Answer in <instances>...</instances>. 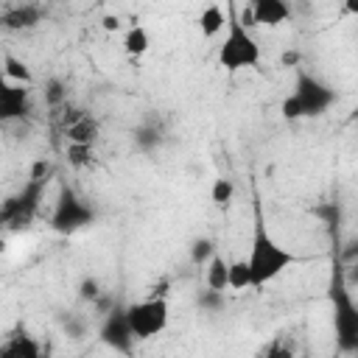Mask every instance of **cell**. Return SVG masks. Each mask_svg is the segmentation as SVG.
<instances>
[{
	"instance_id": "7402d4cb",
	"label": "cell",
	"mask_w": 358,
	"mask_h": 358,
	"mask_svg": "<svg viewBox=\"0 0 358 358\" xmlns=\"http://www.w3.org/2000/svg\"><path fill=\"white\" fill-rule=\"evenodd\" d=\"M246 288H255L252 285V268H249L246 257L229 260V291H246Z\"/></svg>"
},
{
	"instance_id": "277c9868",
	"label": "cell",
	"mask_w": 358,
	"mask_h": 358,
	"mask_svg": "<svg viewBox=\"0 0 358 358\" xmlns=\"http://www.w3.org/2000/svg\"><path fill=\"white\" fill-rule=\"evenodd\" d=\"M218 64L227 73H241L260 64V45L255 34L241 22L235 3L227 6V34L218 45Z\"/></svg>"
},
{
	"instance_id": "44dd1931",
	"label": "cell",
	"mask_w": 358,
	"mask_h": 358,
	"mask_svg": "<svg viewBox=\"0 0 358 358\" xmlns=\"http://www.w3.org/2000/svg\"><path fill=\"white\" fill-rule=\"evenodd\" d=\"M210 201L218 207V210H229L232 201H235V182L227 179V176H218L210 187Z\"/></svg>"
},
{
	"instance_id": "6da1fadb",
	"label": "cell",
	"mask_w": 358,
	"mask_h": 358,
	"mask_svg": "<svg viewBox=\"0 0 358 358\" xmlns=\"http://www.w3.org/2000/svg\"><path fill=\"white\" fill-rule=\"evenodd\" d=\"M299 257L285 249L266 227L263 221V213L260 207L255 210V235H252V243H249V255H246V263L252 268V285L255 291L266 288L268 282H274L282 271H288Z\"/></svg>"
},
{
	"instance_id": "8992f818",
	"label": "cell",
	"mask_w": 358,
	"mask_h": 358,
	"mask_svg": "<svg viewBox=\"0 0 358 358\" xmlns=\"http://www.w3.org/2000/svg\"><path fill=\"white\" fill-rule=\"evenodd\" d=\"M126 319L137 341H151L162 336L171 324V305L168 296H145L126 305Z\"/></svg>"
},
{
	"instance_id": "30bf717a",
	"label": "cell",
	"mask_w": 358,
	"mask_h": 358,
	"mask_svg": "<svg viewBox=\"0 0 358 358\" xmlns=\"http://www.w3.org/2000/svg\"><path fill=\"white\" fill-rule=\"evenodd\" d=\"M48 11L39 3H6L0 6V28L8 34H25L45 22Z\"/></svg>"
},
{
	"instance_id": "f1b7e54d",
	"label": "cell",
	"mask_w": 358,
	"mask_h": 358,
	"mask_svg": "<svg viewBox=\"0 0 358 358\" xmlns=\"http://www.w3.org/2000/svg\"><path fill=\"white\" fill-rule=\"evenodd\" d=\"M344 277H347V285H350V288H358V260L344 268Z\"/></svg>"
},
{
	"instance_id": "ffe728a7",
	"label": "cell",
	"mask_w": 358,
	"mask_h": 358,
	"mask_svg": "<svg viewBox=\"0 0 358 358\" xmlns=\"http://www.w3.org/2000/svg\"><path fill=\"white\" fill-rule=\"evenodd\" d=\"M67 103H70L67 84H64L62 78H48V81H45V106L50 109V115L62 112Z\"/></svg>"
},
{
	"instance_id": "83f0119b",
	"label": "cell",
	"mask_w": 358,
	"mask_h": 358,
	"mask_svg": "<svg viewBox=\"0 0 358 358\" xmlns=\"http://www.w3.org/2000/svg\"><path fill=\"white\" fill-rule=\"evenodd\" d=\"M101 28H103L106 34H117L123 25H120V17H117V14H103V20H101Z\"/></svg>"
},
{
	"instance_id": "1f68e13d",
	"label": "cell",
	"mask_w": 358,
	"mask_h": 358,
	"mask_svg": "<svg viewBox=\"0 0 358 358\" xmlns=\"http://www.w3.org/2000/svg\"><path fill=\"white\" fill-rule=\"evenodd\" d=\"M352 117H358V98H355V109H352Z\"/></svg>"
},
{
	"instance_id": "5b68a950",
	"label": "cell",
	"mask_w": 358,
	"mask_h": 358,
	"mask_svg": "<svg viewBox=\"0 0 358 358\" xmlns=\"http://www.w3.org/2000/svg\"><path fill=\"white\" fill-rule=\"evenodd\" d=\"M338 101L336 90L319 81L316 76L296 70V84L294 90L282 98L280 112L285 120H302V117H322L333 103Z\"/></svg>"
},
{
	"instance_id": "4fadbf2b",
	"label": "cell",
	"mask_w": 358,
	"mask_h": 358,
	"mask_svg": "<svg viewBox=\"0 0 358 358\" xmlns=\"http://www.w3.org/2000/svg\"><path fill=\"white\" fill-rule=\"evenodd\" d=\"M246 8L252 14V28H257V25L277 28V25L288 22V17H291L288 3H282V0H252V3H246Z\"/></svg>"
},
{
	"instance_id": "3957f363",
	"label": "cell",
	"mask_w": 358,
	"mask_h": 358,
	"mask_svg": "<svg viewBox=\"0 0 358 358\" xmlns=\"http://www.w3.org/2000/svg\"><path fill=\"white\" fill-rule=\"evenodd\" d=\"M50 162L39 159L34 165V171L28 173V179L22 182V187L17 193H11L3 207H0V224L6 232H25L36 215H39V207H42V196L48 190V182H50Z\"/></svg>"
},
{
	"instance_id": "7a4b0ae2",
	"label": "cell",
	"mask_w": 358,
	"mask_h": 358,
	"mask_svg": "<svg viewBox=\"0 0 358 358\" xmlns=\"http://www.w3.org/2000/svg\"><path fill=\"white\" fill-rule=\"evenodd\" d=\"M330 313H333V341L336 352L358 355V302L352 299V288L347 285L344 266L333 257L330 285H327Z\"/></svg>"
},
{
	"instance_id": "cb8c5ba5",
	"label": "cell",
	"mask_w": 358,
	"mask_h": 358,
	"mask_svg": "<svg viewBox=\"0 0 358 358\" xmlns=\"http://www.w3.org/2000/svg\"><path fill=\"white\" fill-rule=\"evenodd\" d=\"M64 157L76 171H87L95 165V148H90V145H67Z\"/></svg>"
},
{
	"instance_id": "8fae6325",
	"label": "cell",
	"mask_w": 358,
	"mask_h": 358,
	"mask_svg": "<svg viewBox=\"0 0 358 358\" xmlns=\"http://www.w3.org/2000/svg\"><path fill=\"white\" fill-rule=\"evenodd\" d=\"M101 341L115 350V352H123L129 355L134 350V333L129 327V319H126V308H112L106 316H103V324H101Z\"/></svg>"
},
{
	"instance_id": "603a6c76",
	"label": "cell",
	"mask_w": 358,
	"mask_h": 358,
	"mask_svg": "<svg viewBox=\"0 0 358 358\" xmlns=\"http://www.w3.org/2000/svg\"><path fill=\"white\" fill-rule=\"evenodd\" d=\"M215 255H218V246L213 238H196L190 243V263L193 266H207Z\"/></svg>"
},
{
	"instance_id": "4dcf8cb0",
	"label": "cell",
	"mask_w": 358,
	"mask_h": 358,
	"mask_svg": "<svg viewBox=\"0 0 358 358\" xmlns=\"http://www.w3.org/2000/svg\"><path fill=\"white\" fill-rule=\"evenodd\" d=\"M282 64H296V53H285L282 56Z\"/></svg>"
},
{
	"instance_id": "7c38bea8",
	"label": "cell",
	"mask_w": 358,
	"mask_h": 358,
	"mask_svg": "<svg viewBox=\"0 0 358 358\" xmlns=\"http://www.w3.org/2000/svg\"><path fill=\"white\" fill-rule=\"evenodd\" d=\"M0 358H48V355L25 327H17L0 341Z\"/></svg>"
},
{
	"instance_id": "4316f807",
	"label": "cell",
	"mask_w": 358,
	"mask_h": 358,
	"mask_svg": "<svg viewBox=\"0 0 358 358\" xmlns=\"http://www.w3.org/2000/svg\"><path fill=\"white\" fill-rule=\"evenodd\" d=\"M199 305H204V308H221V305H224V294L204 291V294L199 296Z\"/></svg>"
},
{
	"instance_id": "5bb4252c",
	"label": "cell",
	"mask_w": 358,
	"mask_h": 358,
	"mask_svg": "<svg viewBox=\"0 0 358 358\" xmlns=\"http://www.w3.org/2000/svg\"><path fill=\"white\" fill-rule=\"evenodd\" d=\"M165 137H168V129H165V123L159 120V117H148V120H143L134 131H131V140H134V145L140 148V151H157L162 143H165Z\"/></svg>"
},
{
	"instance_id": "484cf974",
	"label": "cell",
	"mask_w": 358,
	"mask_h": 358,
	"mask_svg": "<svg viewBox=\"0 0 358 358\" xmlns=\"http://www.w3.org/2000/svg\"><path fill=\"white\" fill-rule=\"evenodd\" d=\"M101 296H103V291H101L98 280H95V277H84V280H81V285H78V299H81V302H90V305H95Z\"/></svg>"
},
{
	"instance_id": "ba28073f",
	"label": "cell",
	"mask_w": 358,
	"mask_h": 358,
	"mask_svg": "<svg viewBox=\"0 0 358 358\" xmlns=\"http://www.w3.org/2000/svg\"><path fill=\"white\" fill-rule=\"evenodd\" d=\"M53 117L59 120V131L64 134L67 145H90V148H95V143L101 140V120L92 112L76 106L73 101L62 112H56Z\"/></svg>"
},
{
	"instance_id": "2e32d148",
	"label": "cell",
	"mask_w": 358,
	"mask_h": 358,
	"mask_svg": "<svg viewBox=\"0 0 358 358\" xmlns=\"http://www.w3.org/2000/svg\"><path fill=\"white\" fill-rule=\"evenodd\" d=\"M196 25H199V34L204 39H215L224 28H227V11L218 6V3H210L201 8V14L196 17Z\"/></svg>"
},
{
	"instance_id": "f546056e",
	"label": "cell",
	"mask_w": 358,
	"mask_h": 358,
	"mask_svg": "<svg viewBox=\"0 0 358 358\" xmlns=\"http://www.w3.org/2000/svg\"><path fill=\"white\" fill-rule=\"evenodd\" d=\"M344 14L358 17V0H347V3H344Z\"/></svg>"
},
{
	"instance_id": "52a82bcc",
	"label": "cell",
	"mask_w": 358,
	"mask_h": 358,
	"mask_svg": "<svg viewBox=\"0 0 358 358\" xmlns=\"http://www.w3.org/2000/svg\"><path fill=\"white\" fill-rule=\"evenodd\" d=\"M92 221H95L92 207L73 187L64 185L59 190V199H56L53 213H50V229H56L62 235H70V232H78V229L90 227Z\"/></svg>"
},
{
	"instance_id": "ac0fdd59",
	"label": "cell",
	"mask_w": 358,
	"mask_h": 358,
	"mask_svg": "<svg viewBox=\"0 0 358 358\" xmlns=\"http://www.w3.org/2000/svg\"><path fill=\"white\" fill-rule=\"evenodd\" d=\"M123 53L129 56V59H140L143 53H148V48H151V36H148V31H145V25H129L126 28V34H123Z\"/></svg>"
},
{
	"instance_id": "9c48e42d",
	"label": "cell",
	"mask_w": 358,
	"mask_h": 358,
	"mask_svg": "<svg viewBox=\"0 0 358 358\" xmlns=\"http://www.w3.org/2000/svg\"><path fill=\"white\" fill-rule=\"evenodd\" d=\"M31 112H34L31 87L0 81V120H3V126L22 123V120L31 117Z\"/></svg>"
},
{
	"instance_id": "9a60e30c",
	"label": "cell",
	"mask_w": 358,
	"mask_h": 358,
	"mask_svg": "<svg viewBox=\"0 0 358 358\" xmlns=\"http://www.w3.org/2000/svg\"><path fill=\"white\" fill-rule=\"evenodd\" d=\"M204 288L215 291V294L229 291V260L221 252L204 266Z\"/></svg>"
},
{
	"instance_id": "e0dca14e",
	"label": "cell",
	"mask_w": 358,
	"mask_h": 358,
	"mask_svg": "<svg viewBox=\"0 0 358 358\" xmlns=\"http://www.w3.org/2000/svg\"><path fill=\"white\" fill-rule=\"evenodd\" d=\"M255 358H299V347H296V338L291 333H277L274 338H268L257 352Z\"/></svg>"
},
{
	"instance_id": "d6986e66",
	"label": "cell",
	"mask_w": 358,
	"mask_h": 358,
	"mask_svg": "<svg viewBox=\"0 0 358 358\" xmlns=\"http://www.w3.org/2000/svg\"><path fill=\"white\" fill-rule=\"evenodd\" d=\"M3 81H11V84H22V87H31L34 84V76L28 70V64L11 53H3Z\"/></svg>"
},
{
	"instance_id": "d4e9b609",
	"label": "cell",
	"mask_w": 358,
	"mask_h": 358,
	"mask_svg": "<svg viewBox=\"0 0 358 358\" xmlns=\"http://www.w3.org/2000/svg\"><path fill=\"white\" fill-rule=\"evenodd\" d=\"M87 330H90V319H87L84 313H67V319H64V333H67L70 338H84Z\"/></svg>"
}]
</instances>
